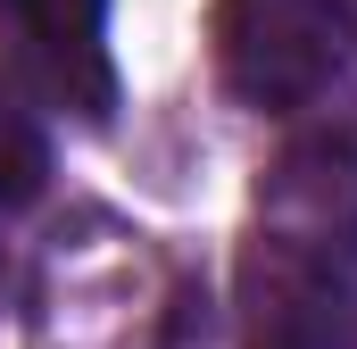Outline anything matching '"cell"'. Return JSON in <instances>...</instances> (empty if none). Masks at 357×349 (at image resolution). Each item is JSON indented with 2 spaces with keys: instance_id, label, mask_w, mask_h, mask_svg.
Wrapping results in <instances>:
<instances>
[{
  "instance_id": "cell-1",
  "label": "cell",
  "mask_w": 357,
  "mask_h": 349,
  "mask_svg": "<svg viewBox=\"0 0 357 349\" xmlns=\"http://www.w3.org/2000/svg\"><path fill=\"white\" fill-rule=\"evenodd\" d=\"M216 67L250 108H307L349 67L341 0H216Z\"/></svg>"
},
{
  "instance_id": "cell-2",
  "label": "cell",
  "mask_w": 357,
  "mask_h": 349,
  "mask_svg": "<svg viewBox=\"0 0 357 349\" xmlns=\"http://www.w3.org/2000/svg\"><path fill=\"white\" fill-rule=\"evenodd\" d=\"M241 349H357L349 266L291 233H258L241 250Z\"/></svg>"
},
{
  "instance_id": "cell-3",
  "label": "cell",
  "mask_w": 357,
  "mask_h": 349,
  "mask_svg": "<svg viewBox=\"0 0 357 349\" xmlns=\"http://www.w3.org/2000/svg\"><path fill=\"white\" fill-rule=\"evenodd\" d=\"M0 67L42 108L108 117L116 67H108V0H0Z\"/></svg>"
},
{
  "instance_id": "cell-4",
  "label": "cell",
  "mask_w": 357,
  "mask_h": 349,
  "mask_svg": "<svg viewBox=\"0 0 357 349\" xmlns=\"http://www.w3.org/2000/svg\"><path fill=\"white\" fill-rule=\"evenodd\" d=\"M42 183H50V142H42V125L0 91V208L42 200Z\"/></svg>"
}]
</instances>
